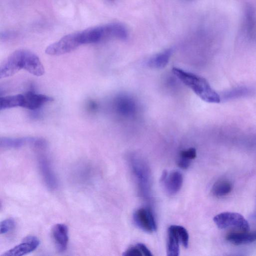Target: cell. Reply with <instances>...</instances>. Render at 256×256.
I'll return each mask as SVG.
<instances>
[{
	"label": "cell",
	"instance_id": "1",
	"mask_svg": "<svg viewBox=\"0 0 256 256\" xmlns=\"http://www.w3.org/2000/svg\"><path fill=\"white\" fill-rule=\"evenodd\" d=\"M172 70L181 82L192 89L202 100L210 103L220 102V96L210 86L206 79L180 68L174 67Z\"/></svg>",
	"mask_w": 256,
	"mask_h": 256
},
{
	"label": "cell",
	"instance_id": "2",
	"mask_svg": "<svg viewBox=\"0 0 256 256\" xmlns=\"http://www.w3.org/2000/svg\"><path fill=\"white\" fill-rule=\"evenodd\" d=\"M217 226L220 229L234 228L236 230L248 231L250 226L246 220L240 214L234 212H223L213 218Z\"/></svg>",
	"mask_w": 256,
	"mask_h": 256
},
{
	"label": "cell",
	"instance_id": "3",
	"mask_svg": "<svg viewBox=\"0 0 256 256\" xmlns=\"http://www.w3.org/2000/svg\"><path fill=\"white\" fill-rule=\"evenodd\" d=\"M24 50L14 51L6 58L0 66V78L12 76L24 66Z\"/></svg>",
	"mask_w": 256,
	"mask_h": 256
},
{
	"label": "cell",
	"instance_id": "4",
	"mask_svg": "<svg viewBox=\"0 0 256 256\" xmlns=\"http://www.w3.org/2000/svg\"><path fill=\"white\" fill-rule=\"evenodd\" d=\"M80 46L75 33L73 32L63 36L58 41L48 46L45 52L50 56H60L73 51Z\"/></svg>",
	"mask_w": 256,
	"mask_h": 256
},
{
	"label": "cell",
	"instance_id": "5",
	"mask_svg": "<svg viewBox=\"0 0 256 256\" xmlns=\"http://www.w3.org/2000/svg\"><path fill=\"white\" fill-rule=\"evenodd\" d=\"M134 220L136 225L144 231L153 232L157 229L156 223L152 210L146 208H142L134 213Z\"/></svg>",
	"mask_w": 256,
	"mask_h": 256
},
{
	"label": "cell",
	"instance_id": "6",
	"mask_svg": "<svg viewBox=\"0 0 256 256\" xmlns=\"http://www.w3.org/2000/svg\"><path fill=\"white\" fill-rule=\"evenodd\" d=\"M40 244L38 238L34 236L24 238L22 242L3 253L1 256H22L36 250Z\"/></svg>",
	"mask_w": 256,
	"mask_h": 256
},
{
	"label": "cell",
	"instance_id": "7",
	"mask_svg": "<svg viewBox=\"0 0 256 256\" xmlns=\"http://www.w3.org/2000/svg\"><path fill=\"white\" fill-rule=\"evenodd\" d=\"M23 69L37 76L44 74V67L39 58L29 50H24Z\"/></svg>",
	"mask_w": 256,
	"mask_h": 256
},
{
	"label": "cell",
	"instance_id": "8",
	"mask_svg": "<svg viewBox=\"0 0 256 256\" xmlns=\"http://www.w3.org/2000/svg\"><path fill=\"white\" fill-rule=\"evenodd\" d=\"M160 180L164 183L167 192L170 195H174L181 188L183 178L182 174L178 171H173L170 174L164 172Z\"/></svg>",
	"mask_w": 256,
	"mask_h": 256
},
{
	"label": "cell",
	"instance_id": "9",
	"mask_svg": "<svg viewBox=\"0 0 256 256\" xmlns=\"http://www.w3.org/2000/svg\"><path fill=\"white\" fill-rule=\"evenodd\" d=\"M23 94L22 107L30 110H35L40 108L45 104L53 101L49 96L28 92Z\"/></svg>",
	"mask_w": 256,
	"mask_h": 256
},
{
	"label": "cell",
	"instance_id": "10",
	"mask_svg": "<svg viewBox=\"0 0 256 256\" xmlns=\"http://www.w3.org/2000/svg\"><path fill=\"white\" fill-rule=\"evenodd\" d=\"M52 236L58 250L64 251L68 241V228L64 224H57L52 228Z\"/></svg>",
	"mask_w": 256,
	"mask_h": 256
},
{
	"label": "cell",
	"instance_id": "11",
	"mask_svg": "<svg viewBox=\"0 0 256 256\" xmlns=\"http://www.w3.org/2000/svg\"><path fill=\"white\" fill-rule=\"evenodd\" d=\"M226 239L234 244H243L252 243L256 240V232L236 230L229 232Z\"/></svg>",
	"mask_w": 256,
	"mask_h": 256
},
{
	"label": "cell",
	"instance_id": "12",
	"mask_svg": "<svg viewBox=\"0 0 256 256\" xmlns=\"http://www.w3.org/2000/svg\"><path fill=\"white\" fill-rule=\"evenodd\" d=\"M115 106L118 112L124 116H130L134 114L136 110L134 101L126 96H122L117 98L115 102Z\"/></svg>",
	"mask_w": 256,
	"mask_h": 256
},
{
	"label": "cell",
	"instance_id": "13",
	"mask_svg": "<svg viewBox=\"0 0 256 256\" xmlns=\"http://www.w3.org/2000/svg\"><path fill=\"white\" fill-rule=\"evenodd\" d=\"M39 165L46 184L50 188H56L57 185L56 179L51 169L48 162L46 158H41L40 160Z\"/></svg>",
	"mask_w": 256,
	"mask_h": 256
},
{
	"label": "cell",
	"instance_id": "14",
	"mask_svg": "<svg viewBox=\"0 0 256 256\" xmlns=\"http://www.w3.org/2000/svg\"><path fill=\"white\" fill-rule=\"evenodd\" d=\"M179 237L173 225L170 226L168 231L167 254L168 256L179 255Z\"/></svg>",
	"mask_w": 256,
	"mask_h": 256
},
{
	"label": "cell",
	"instance_id": "15",
	"mask_svg": "<svg viewBox=\"0 0 256 256\" xmlns=\"http://www.w3.org/2000/svg\"><path fill=\"white\" fill-rule=\"evenodd\" d=\"M244 28L246 34L252 36L256 34V14L254 9L248 6L245 10Z\"/></svg>",
	"mask_w": 256,
	"mask_h": 256
},
{
	"label": "cell",
	"instance_id": "16",
	"mask_svg": "<svg viewBox=\"0 0 256 256\" xmlns=\"http://www.w3.org/2000/svg\"><path fill=\"white\" fill-rule=\"evenodd\" d=\"M172 53V50L168 48L154 55L149 60L148 66L154 68H164L168 64Z\"/></svg>",
	"mask_w": 256,
	"mask_h": 256
},
{
	"label": "cell",
	"instance_id": "17",
	"mask_svg": "<svg viewBox=\"0 0 256 256\" xmlns=\"http://www.w3.org/2000/svg\"><path fill=\"white\" fill-rule=\"evenodd\" d=\"M35 138H2L0 140V146L4 148H20L26 144L32 145Z\"/></svg>",
	"mask_w": 256,
	"mask_h": 256
},
{
	"label": "cell",
	"instance_id": "18",
	"mask_svg": "<svg viewBox=\"0 0 256 256\" xmlns=\"http://www.w3.org/2000/svg\"><path fill=\"white\" fill-rule=\"evenodd\" d=\"M232 190V185L227 180H220L213 185L212 192L216 197L221 198L228 194Z\"/></svg>",
	"mask_w": 256,
	"mask_h": 256
},
{
	"label": "cell",
	"instance_id": "19",
	"mask_svg": "<svg viewBox=\"0 0 256 256\" xmlns=\"http://www.w3.org/2000/svg\"><path fill=\"white\" fill-rule=\"evenodd\" d=\"M22 94L2 96L0 98V110H5L18 106L22 104Z\"/></svg>",
	"mask_w": 256,
	"mask_h": 256
},
{
	"label": "cell",
	"instance_id": "20",
	"mask_svg": "<svg viewBox=\"0 0 256 256\" xmlns=\"http://www.w3.org/2000/svg\"><path fill=\"white\" fill-rule=\"evenodd\" d=\"M183 246L187 248L188 245L189 236L186 230L183 226L173 225Z\"/></svg>",
	"mask_w": 256,
	"mask_h": 256
},
{
	"label": "cell",
	"instance_id": "21",
	"mask_svg": "<svg viewBox=\"0 0 256 256\" xmlns=\"http://www.w3.org/2000/svg\"><path fill=\"white\" fill-rule=\"evenodd\" d=\"M15 226L14 220L12 218H8L1 222L0 224V232L5 234L12 230Z\"/></svg>",
	"mask_w": 256,
	"mask_h": 256
},
{
	"label": "cell",
	"instance_id": "22",
	"mask_svg": "<svg viewBox=\"0 0 256 256\" xmlns=\"http://www.w3.org/2000/svg\"><path fill=\"white\" fill-rule=\"evenodd\" d=\"M196 156V150L194 148L182 150L180 152V156L190 160L194 159Z\"/></svg>",
	"mask_w": 256,
	"mask_h": 256
},
{
	"label": "cell",
	"instance_id": "23",
	"mask_svg": "<svg viewBox=\"0 0 256 256\" xmlns=\"http://www.w3.org/2000/svg\"><path fill=\"white\" fill-rule=\"evenodd\" d=\"M142 255V252L136 246L128 248L123 254V256H141Z\"/></svg>",
	"mask_w": 256,
	"mask_h": 256
},
{
	"label": "cell",
	"instance_id": "24",
	"mask_svg": "<svg viewBox=\"0 0 256 256\" xmlns=\"http://www.w3.org/2000/svg\"><path fill=\"white\" fill-rule=\"evenodd\" d=\"M190 160L180 156L177 162L178 166L182 169L188 168L190 165Z\"/></svg>",
	"mask_w": 256,
	"mask_h": 256
},
{
	"label": "cell",
	"instance_id": "25",
	"mask_svg": "<svg viewBox=\"0 0 256 256\" xmlns=\"http://www.w3.org/2000/svg\"><path fill=\"white\" fill-rule=\"evenodd\" d=\"M136 246L139 248L142 254L146 256H151L152 254L147 247L142 244H138Z\"/></svg>",
	"mask_w": 256,
	"mask_h": 256
},
{
	"label": "cell",
	"instance_id": "26",
	"mask_svg": "<svg viewBox=\"0 0 256 256\" xmlns=\"http://www.w3.org/2000/svg\"><path fill=\"white\" fill-rule=\"evenodd\" d=\"M254 219L256 220V210L254 213Z\"/></svg>",
	"mask_w": 256,
	"mask_h": 256
}]
</instances>
